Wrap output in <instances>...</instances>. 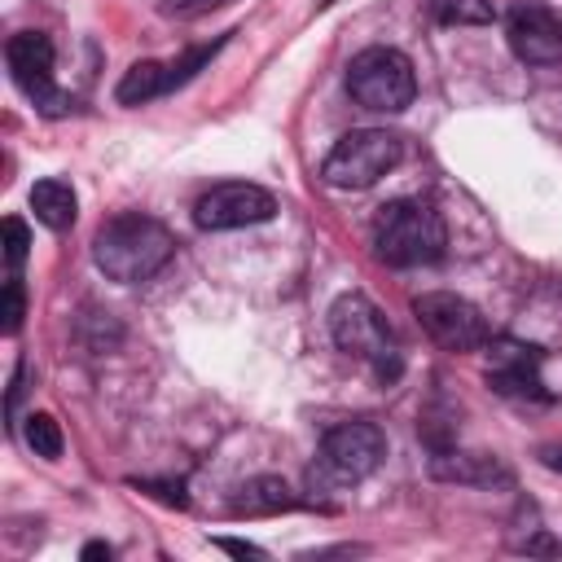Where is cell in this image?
<instances>
[{
	"label": "cell",
	"instance_id": "603a6c76",
	"mask_svg": "<svg viewBox=\"0 0 562 562\" xmlns=\"http://www.w3.org/2000/svg\"><path fill=\"white\" fill-rule=\"evenodd\" d=\"M136 487H140V492H154V496H158V501H167V505H184V492H180V483L171 487V483H149V479L140 483V479H136Z\"/></svg>",
	"mask_w": 562,
	"mask_h": 562
},
{
	"label": "cell",
	"instance_id": "8992f818",
	"mask_svg": "<svg viewBox=\"0 0 562 562\" xmlns=\"http://www.w3.org/2000/svg\"><path fill=\"white\" fill-rule=\"evenodd\" d=\"M386 461V435L373 422H342L325 430L321 439V461L312 465V487H347L373 474Z\"/></svg>",
	"mask_w": 562,
	"mask_h": 562
},
{
	"label": "cell",
	"instance_id": "ffe728a7",
	"mask_svg": "<svg viewBox=\"0 0 562 562\" xmlns=\"http://www.w3.org/2000/svg\"><path fill=\"white\" fill-rule=\"evenodd\" d=\"M26 250H31V233H26V224L18 215H9L4 220V259H9V268H22Z\"/></svg>",
	"mask_w": 562,
	"mask_h": 562
},
{
	"label": "cell",
	"instance_id": "d6986e66",
	"mask_svg": "<svg viewBox=\"0 0 562 562\" xmlns=\"http://www.w3.org/2000/svg\"><path fill=\"white\" fill-rule=\"evenodd\" d=\"M0 325H4V334H18L22 329V316H26V290H22V277L13 272L9 281H4V299H0Z\"/></svg>",
	"mask_w": 562,
	"mask_h": 562
},
{
	"label": "cell",
	"instance_id": "9a60e30c",
	"mask_svg": "<svg viewBox=\"0 0 562 562\" xmlns=\"http://www.w3.org/2000/svg\"><path fill=\"white\" fill-rule=\"evenodd\" d=\"M162 92H167V66H158V61H136V66H127L123 79H119V88H114V97H119L123 105H145V101H154V97H162Z\"/></svg>",
	"mask_w": 562,
	"mask_h": 562
},
{
	"label": "cell",
	"instance_id": "9c48e42d",
	"mask_svg": "<svg viewBox=\"0 0 562 562\" xmlns=\"http://www.w3.org/2000/svg\"><path fill=\"white\" fill-rule=\"evenodd\" d=\"M277 215V198L259 184L246 180H224L215 189H206L193 202V224L206 233H224V228H246V224H263Z\"/></svg>",
	"mask_w": 562,
	"mask_h": 562
},
{
	"label": "cell",
	"instance_id": "277c9868",
	"mask_svg": "<svg viewBox=\"0 0 562 562\" xmlns=\"http://www.w3.org/2000/svg\"><path fill=\"white\" fill-rule=\"evenodd\" d=\"M347 92H351V101L364 105V110L400 114V110H408L413 97H417L413 61H408L400 48L373 44V48H364V53L351 57V66H347Z\"/></svg>",
	"mask_w": 562,
	"mask_h": 562
},
{
	"label": "cell",
	"instance_id": "52a82bcc",
	"mask_svg": "<svg viewBox=\"0 0 562 562\" xmlns=\"http://www.w3.org/2000/svg\"><path fill=\"white\" fill-rule=\"evenodd\" d=\"M413 316L422 321V329L443 347V351H479L492 334H487V321L483 312L452 294V290H426L413 299Z\"/></svg>",
	"mask_w": 562,
	"mask_h": 562
},
{
	"label": "cell",
	"instance_id": "3957f363",
	"mask_svg": "<svg viewBox=\"0 0 562 562\" xmlns=\"http://www.w3.org/2000/svg\"><path fill=\"white\" fill-rule=\"evenodd\" d=\"M329 334H334V347L338 351H347L356 360H369L382 382H395L400 378V351H395L391 325L382 321V312L360 290L334 299V307H329Z\"/></svg>",
	"mask_w": 562,
	"mask_h": 562
},
{
	"label": "cell",
	"instance_id": "7402d4cb",
	"mask_svg": "<svg viewBox=\"0 0 562 562\" xmlns=\"http://www.w3.org/2000/svg\"><path fill=\"white\" fill-rule=\"evenodd\" d=\"M211 544H215V549H224V553H233V558H263V549H259V544H250V540H233V536H215Z\"/></svg>",
	"mask_w": 562,
	"mask_h": 562
},
{
	"label": "cell",
	"instance_id": "44dd1931",
	"mask_svg": "<svg viewBox=\"0 0 562 562\" xmlns=\"http://www.w3.org/2000/svg\"><path fill=\"white\" fill-rule=\"evenodd\" d=\"M224 4H228V0H162V13H167V18L189 22V18H202V13L224 9Z\"/></svg>",
	"mask_w": 562,
	"mask_h": 562
},
{
	"label": "cell",
	"instance_id": "5b68a950",
	"mask_svg": "<svg viewBox=\"0 0 562 562\" xmlns=\"http://www.w3.org/2000/svg\"><path fill=\"white\" fill-rule=\"evenodd\" d=\"M400 158H404V145H400L395 132H386V127H356V132L334 140V149L321 162V180L329 189H369L386 171H395Z\"/></svg>",
	"mask_w": 562,
	"mask_h": 562
},
{
	"label": "cell",
	"instance_id": "7c38bea8",
	"mask_svg": "<svg viewBox=\"0 0 562 562\" xmlns=\"http://www.w3.org/2000/svg\"><path fill=\"white\" fill-rule=\"evenodd\" d=\"M430 479L439 483H465V487H492V483H514L509 465L492 452H461V448H439L430 457Z\"/></svg>",
	"mask_w": 562,
	"mask_h": 562
},
{
	"label": "cell",
	"instance_id": "cb8c5ba5",
	"mask_svg": "<svg viewBox=\"0 0 562 562\" xmlns=\"http://www.w3.org/2000/svg\"><path fill=\"white\" fill-rule=\"evenodd\" d=\"M110 553H114V549H110L105 540H92V544H83V562H101V558L110 562Z\"/></svg>",
	"mask_w": 562,
	"mask_h": 562
},
{
	"label": "cell",
	"instance_id": "ac0fdd59",
	"mask_svg": "<svg viewBox=\"0 0 562 562\" xmlns=\"http://www.w3.org/2000/svg\"><path fill=\"white\" fill-rule=\"evenodd\" d=\"M224 44H228V35H220V40H211V44H202V48H189L180 61H171V66H167V92L180 88V83H189V79H193V75H198Z\"/></svg>",
	"mask_w": 562,
	"mask_h": 562
},
{
	"label": "cell",
	"instance_id": "7a4b0ae2",
	"mask_svg": "<svg viewBox=\"0 0 562 562\" xmlns=\"http://www.w3.org/2000/svg\"><path fill=\"white\" fill-rule=\"evenodd\" d=\"M369 233H373V255L391 268L435 263V259H443V246H448V228H443L439 211L422 198L382 202Z\"/></svg>",
	"mask_w": 562,
	"mask_h": 562
},
{
	"label": "cell",
	"instance_id": "8fae6325",
	"mask_svg": "<svg viewBox=\"0 0 562 562\" xmlns=\"http://www.w3.org/2000/svg\"><path fill=\"white\" fill-rule=\"evenodd\" d=\"M487 386L501 391V395H518V400H549V391L540 382V351L501 338L492 373H487Z\"/></svg>",
	"mask_w": 562,
	"mask_h": 562
},
{
	"label": "cell",
	"instance_id": "ba28073f",
	"mask_svg": "<svg viewBox=\"0 0 562 562\" xmlns=\"http://www.w3.org/2000/svg\"><path fill=\"white\" fill-rule=\"evenodd\" d=\"M4 61L13 83L44 110V114H66L70 101L53 88V40L44 31H18L4 44Z\"/></svg>",
	"mask_w": 562,
	"mask_h": 562
},
{
	"label": "cell",
	"instance_id": "e0dca14e",
	"mask_svg": "<svg viewBox=\"0 0 562 562\" xmlns=\"http://www.w3.org/2000/svg\"><path fill=\"white\" fill-rule=\"evenodd\" d=\"M435 18L443 26H487L496 18V9L487 0H439L435 4Z\"/></svg>",
	"mask_w": 562,
	"mask_h": 562
},
{
	"label": "cell",
	"instance_id": "30bf717a",
	"mask_svg": "<svg viewBox=\"0 0 562 562\" xmlns=\"http://www.w3.org/2000/svg\"><path fill=\"white\" fill-rule=\"evenodd\" d=\"M505 40L518 61H531V66L562 61V18L549 13L544 4H514L505 18Z\"/></svg>",
	"mask_w": 562,
	"mask_h": 562
},
{
	"label": "cell",
	"instance_id": "4fadbf2b",
	"mask_svg": "<svg viewBox=\"0 0 562 562\" xmlns=\"http://www.w3.org/2000/svg\"><path fill=\"white\" fill-rule=\"evenodd\" d=\"M281 509H294V492H290V483L285 479H277V474H259V479H250V483H241L237 487V496H233V514L241 518H259V514H281Z\"/></svg>",
	"mask_w": 562,
	"mask_h": 562
},
{
	"label": "cell",
	"instance_id": "d4e9b609",
	"mask_svg": "<svg viewBox=\"0 0 562 562\" xmlns=\"http://www.w3.org/2000/svg\"><path fill=\"white\" fill-rule=\"evenodd\" d=\"M544 465L562 474V448H544Z\"/></svg>",
	"mask_w": 562,
	"mask_h": 562
},
{
	"label": "cell",
	"instance_id": "5bb4252c",
	"mask_svg": "<svg viewBox=\"0 0 562 562\" xmlns=\"http://www.w3.org/2000/svg\"><path fill=\"white\" fill-rule=\"evenodd\" d=\"M31 211H35V220H40L44 228L61 233V228H70L75 215H79V198H75V189H70L66 180L48 176V180H40V184L31 189Z\"/></svg>",
	"mask_w": 562,
	"mask_h": 562
},
{
	"label": "cell",
	"instance_id": "2e32d148",
	"mask_svg": "<svg viewBox=\"0 0 562 562\" xmlns=\"http://www.w3.org/2000/svg\"><path fill=\"white\" fill-rule=\"evenodd\" d=\"M26 443H31V452H35V457L57 461V457H61V448H66L57 417H53V413H31V417H26Z\"/></svg>",
	"mask_w": 562,
	"mask_h": 562
},
{
	"label": "cell",
	"instance_id": "6da1fadb",
	"mask_svg": "<svg viewBox=\"0 0 562 562\" xmlns=\"http://www.w3.org/2000/svg\"><path fill=\"white\" fill-rule=\"evenodd\" d=\"M171 255H176L171 228L140 211H123V215L105 220L92 237V263L119 285L149 281L154 272H162L171 263Z\"/></svg>",
	"mask_w": 562,
	"mask_h": 562
}]
</instances>
